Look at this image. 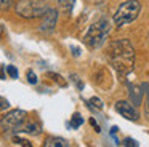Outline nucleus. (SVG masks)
Instances as JSON below:
<instances>
[{"label": "nucleus", "instance_id": "nucleus-3", "mask_svg": "<svg viewBox=\"0 0 149 147\" xmlns=\"http://www.w3.org/2000/svg\"><path fill=\"white\" fill-rule=\"evenodd\" d=\"M141 13V3L138 0H127L117 8L114 15V24L117 27H122L125 24L133 22Z\"/></svg>", "mask_w": 149, "mask_h": 147}, {"label": "nucleus", "instance_id": "nucleus-6", "mask_svg": "<svg viewBox=\"0 0 149 147\" xmlns=\"http://www.w3.org/2000/svg\"><path fill=\"white\" fill-rule=\"evenodd\" d=\"M56 22H58V13H56V10L48 8V11L43 15V21L40 24V31L43 34H52L56 27Z\"/></svg>", "mask_w": 149, "mask_h": 147}, {"label": "nucleus", "instance_id": "nucleus-16", "mask_svg": "<svg viewBox=\"0 0 149 147\" xmlns=\"http://www.w3.org/2000/svg\"><path fill=\"white\" fill-rule=\"evenodd\" d=\"M13 142H15V144H18V146H26V147H29V146H31V142H29V141L21 139V137H15V139H13Z\"/></svg>", "mask_w": 149, "mask_h": 147}, {"label": "nucleus", "instance_id": "nucleus-12", "mask_svg": "<svg viewBox=\"0 0 149 147\" xmlns=\"http://www.w3.org/2000/svg\"><path fill=\"white\" fill-rule=\"evenodd\" d=\"M88 102L91 104V107L98 109V110H101V109H103V101H101V99H98V98H91Z\"/></svg>", "mask_w": 149, "mask_h": 147}, {"label": "nucleus", "instance_id": "nucleus-13", "mask_svg": "<svg viewBox=\"0 0 149 147\" xmlns=\"http://www.w3.org/2000/svg\"><path fill=\"white\" fill-rule=\"evenodd\" d=\"M7 74L11 78H18V69L15 66H7Z\"/></svg>", "mask_w": 149, "mask_h": 147}, {"label": "nucleus", "instance_id": "nucleus-4", "mask_svg": "<svg viewBox=\"0 0 149 147\" xmlns=\"http://www.w3.org/2000/svg\"><path fill=\"white\" fill-rule=\"evenodd\" d=\"M50 6L43 0H19L16 5V13L23 18H40L48 11Z\"/></svg>", "mask_w": 149, "mask_h": 147}, {"label": "nucleus", "instance_id": "nucleus-5", "mask_svg": "<svg viewBox=\"0 0 149 147\" xmlns=\"http://www.w3.org/2000/svg\"><path fill=\"white\" fill-rule=\"evenodd\" d=\"M27 112L21 109H13L8 114H5L0 118V130L3 133H16L21 128V125L26 121Z\"/></svg>", "mask_w": 149, "mask_h": 147}, {"label": "nucleus", "instance_id": "nucleus-11", "mask_svg": "<svg viewBox=\"0 0 149 147\" xmlns=\"http://www.w3.org/2000/svg\"><path fill=\"white\" fill-rule=\"evenodd\" d=\"M82 123H84V118L80 117V114H74V115H72V120H71L72 128H79Z\"/></svg>", "mask_w": 149, "mask_h": 147}, {"label": "nucleus", "instance_id": "nucleus-2", "mask_svg": "<svg viewBox=\"0 0 149 147\" xmlns=\"http://www.w3.org/2000/svg\"><path fill=\"white\" fill-rule=\"evenodd\" d=\"M111 34V21L106 18H101L100 21L93 22V24L88 27L87 34H85L84 40L87 43V46L90 48H100L104 42L107 40Z\"/></svg>", "mask_w": 149, "mask_h": 147}, {"label": "nucleus", "instance_id": "nucleus-19", "mask_svg": "<svg viewBox=\"0 0 149 147\" xmlns=\"http://www.w3.org/2000/svg\"><path fill=\"white\" fill-rule=\"evenodd\" d=\"M123 146H130V147H136V146H138V142H136V141H135V139H130V137H128V139H125V141H123Z\"/></svg>", "mask_w": 149, "mask_h": 147}, {"label": "nucleus", "instance_id": "nucleus-10", "mask_svg": "<svg viewBox=\"0 0 149 147\" xmlns=\"http://www.w3.org/2000/svg\"><path fill=\"white\" fill-rule=\"evenodd\" d=\"M56 3H58V6L63 11H71V10L74 8L75 0H56Z\"/></svg>", "mask_w": 149, "mask_h": 147}, {"label": "nucleus", "instance_id": "nucleus-14", "mask_svg": "<svg viewBox=\"0 0 149 147\" xmlns=\"http://www.w3.org/2000/svg\"><path fill=\"white\" fill-rule=\"evenodd\" d=\"M27 82H29L31 85H36L37 83V75L32 72V70H27Z\"/></svg>", "mask_w": 149, "mask_h": 147}, {"label": "nucleus", "instance_id": "nucleus-8", "mask_svg": "<svg viewBox=\"0 0 149 147\" xmlns=\"http://www.w3.org/2000/svg\"><path fill=\"white\" fill-rule=\"evenodd\" d=\"M18 131H23V133H27V134H40L42 128H40V125L37 121H27V123L24 121Z\"/></svg>", "mask_w": 149, "mask_h": 147}, {"label": "nucleus", "instance_id": "nucleus-7", "mask_svg": "<svg viewBox=\"0 0 149 147\" xmlns=\"http://www.w3.org/2000/svg\"><path fill=\"white\" fill-rule=\"evenodd\" d=\"M116 110L119 112L122 117H125L127 120H138V110L130 104L128 101H119L116 104Z\"/></svg>", "mask_w": 149, "mask_h": 147}, {"label": "nucleus", "instance_id": "nucleus-18", "mask_svg": "<svg viewBox=\"0 0 149 147\" xmlns=\"http://www.w3.org/2000/svg\"><path fill=\"white\" fill-rule=\"evenodd\" d=\"M48 75H50V77H52V78H53V80H55V82H58V83H61V85H63V86H64V85H66V82H63V80H61V78H63V77H61V75H56V74H48Z\"/></svg>", "mask_w": 149, "mask_h": 147}, {"label": "nucleus", "instance_id": "nucleus-17", "mask_svg": "<svg viewBox=\"0 0 149 147\" xmlns=\"http://www.w3.org/2000/svg\"><path fill=\"white\" fill-rule=\"evenodd\" d=\"M8 107H10V102H8L7 99L0 98V110H5V109H8Z\"/></svg>", "mask_w": 149, "mask_h": 147}, {"label": "nucleus", "instance_id": "nucleus-1", "mask_svg": "<svg viewBox=\"0 0 149 147\" xmlns=\"http://www.w3.org/2000/svg\"><path fill=\"white\" fill-rule=\"evenodd\" d=\"M107 59L120 77H125L135 66V50L127 38H117L107 48Z\"/></svg>", "mask_w": 149, "mask_h": 147}, {"label": "nucleus", "instance_id": "nucleus-20", "mask_svg": "<svg viewBox=\"0 0 149 147\" xmlns=\"http://www.w3.org/2000/svg\"><path fill=\"white\" fill-rule=\"evenodd\" d=\"M3 77H5L3 75V70H0V78H3Z\"/></svg>", "mask_w": 149, "mask_h": 147}, {"label": "nucleus", "instance_id": "nucleus-15", "mask_svg": "<svg viewBox=\"0 0 149 147\" xmlns=\"http://www.w3.org/2000/svg\"><path fill=\"white\" fill-rule=\"evenodd\" d=\"M13 5V0H0V10H8Z\"/></svg>", "mask_w": 149, "mask_h": 147}, {"label": "nucleus", "instance_id": "nucleus-9", "mask_svg": "<svg viewBox=\"0 0 149 147\" xmlns=\"http://www.w3.org/2000/svg\"><path fill=\"white\" fill-rule=\"evenodd\" d=\"M43 146L45 147H68L69 142L66 139H63V137H48Z\"/></svg>", "mask_w": 149, "mask_h": 147}]
</instances>
